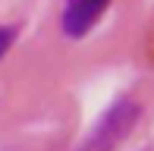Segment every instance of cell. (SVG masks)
Masks as SVG:
<instances>
[{
	"label": "cell",
	"instance_id": "6da1fadb",
	"mask_svg": "<svg viewBox=\"0 0 154 151\" xmlns=\"http://www.w3.org/2000/svg\"><path fill=\"white\" fill-rule=\"evenodd\" d=\"M110 0H66L63 6V32L69 38H85L101 22Z\"/></svg>",
	"mask_w": 154,
	"mask_h": 151
},
{
	"label": "cell",
	"instance_id": "7a4b0ae2",
	"mask_svg": "<svg viewBox=\"0 0 154 151\" xmlns=\"http://www.w3.org/2000/svg\"><path fill=\"white\" fill-rule=\"evenodd\" d=\"M132 120H135V107L132 104H120L116 110H110L107 116H104L97 135H94V145L97 148H110L120 135H126V129L132 126Z\"/></svg>",
	"mask_w": 154,
	"mask_h": 151
},
{
	"label": "cell",
	"instance_id": "3957f363",
	"mask_svg": "<svg viewBox=\"0 0 154 151\" xmlns=\"http://www.w3.org/2000/svg\"><path fill=\"white\" fill-rule=\"evenodd\" d=\"M13 41H16V29L13 25H0V57L13 47Z\"/></svg>",
	"mask_w": 154,
	"mask_h": 151
}]
</instances>
